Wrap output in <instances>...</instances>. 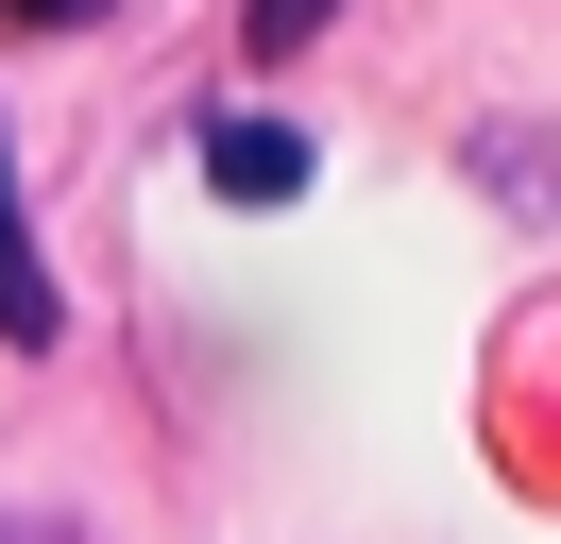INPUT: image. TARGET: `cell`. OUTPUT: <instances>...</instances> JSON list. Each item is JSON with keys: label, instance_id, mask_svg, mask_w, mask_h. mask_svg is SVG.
<instances>
[{"label": "cell", "instance_id": "6da1fadb", "mask_svg": "<svg viewBox=\"0 0 561 544\" xmlns=\"http://www.w3.org/2000/svg\"><path fill=\"white\" fill-rule=\"evenodd\" d=\"M205 188L221 204H289V188H307V136H289V120H205Z\"/></svg>", "mask_w": 561, "mask_h": 544}, {"label": "cell", "instance_id": "7a4b0ae2", "mask_svg": "<svg viewBox=\"0 0 561 544\" xmlns=\"http://www.w3.org/2000/svg\"><path fill=\"white\" fill-rule=\"evenodd\" d=\"M0 324L51 340V272H35V222H18V188H0Z\"/></svg>", "mask_w": 561, "mask_h": 544}, {"label": "cell", "instance_id": "3957f363", "mask_svg": "<svg viewBox=\"0 0 561 544\" xmlns=\"http://www.w3.org/2000/svg\"><path fill=\"white\" fill-rule=\"evenodd\" d=\"M239 34H255V52H307V34H323V0H239Z\"/></svg>", "mask_w": 561, "mask_h": 544}, {"label": "cell", "instance_id": "277c9868", "mask_svg": "<svg viewBox=\"0 0 561 544\" xmlns=\"http://www.w3.org/2000/svg\"><path fill=\"white\" fill-rule=\"evenodd\" d=\"M18 18H35V34H85V18H103V0H18Z\"/></svg>", "mask_w": 561, "mask_h": 544}]
</instances>
